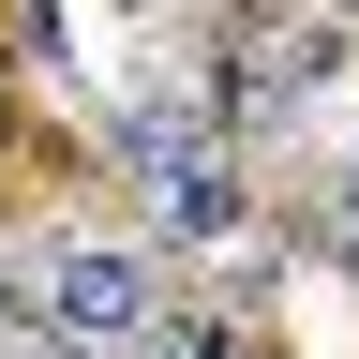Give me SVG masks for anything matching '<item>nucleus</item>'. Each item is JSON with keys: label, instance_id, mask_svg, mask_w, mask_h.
Segmentation results:
<instances>
[{"label": "nucleus", "instance_id": "1", "mask_svg": "<svg viewBox=\"0 0 359 359\" xmlns=\"http://www.w3.org/2000/svg\"><path fill=\"white\" fill-rule=\"evenodd\" d=\"M150 330V255L135 240H60L45 255V285H30V344H75V359H105Z\"/></svg>", "mask_w": 359, "mask_h": 359}, {"label": "nucleus", "instance_id": "2", "mask_svg": "<svg viewBox=\"0 0 359 359\" xmlns=\"http://www.w3.org/2000/svg\"><path fill=\"white\" fill-rule=\"evenodd\" d=\"M150 195H165L180 240H240V165H210V150H195V165H165Z\"/></svg>", "mask_w": 359, "mask_h": 359}, {"label": "nucleus", "instance_id": "3", "mask_svg": "<svg viewBox=\"0 0 359 359\" xmlns=\"http://www.w3.org/2000/svg\"><path fill=\"white\" fill-rule=\"evenodd\" d=\"M0 344H30V285H15V269H0Z\"/></svg>", "mask_w": 359, "mask_h": 359}, {"label": "nucleus", "instance_id": "4", "mask_svg": "<svg viewBox=\"0 0 359 359\" xmlns=\"http://www.w3.org/2000/svg\"><path fill=\"white\" fill-rule=\"evenodd\" d=\"M344 255H359V165H344Z\"/></svg>", "mask_w": 359, "mask_h": 359}]
</instances>
